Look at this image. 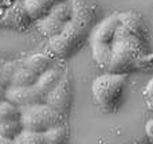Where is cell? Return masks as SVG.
Returning <instances> with one entry per match:
<instances>
[{"label":"cell","mask_w":153,"mask_h":144,"mask_svg":"<svg viewBox=\"0 0 153 144\" xmlns=\"http://www.w3.org/2000/svg\"><path fill=\"white\" fill-rule=\"evenodd\" d=\"M38 78L39 77L36 74H34L31 70H28L27 67H22L13 75L11 88H31L36 84Z\"/></svg>","instance_id":"cell-17"},{"label":"cell","mask_w":153,"mask_h":144,"mask_svg":"<svg viewBox=\"0 0 153 144\" xmlns=\"http://www.w3.org/2000/svg\"><path fill=\"white\" fill-rule=\"evenodd\" d=\"M5 94H7V89H4L1 85H0V102L5 101Z\"/></svg>","instance_id":"cell-27"},{"label":"cell","mask_w":153,"mask_h":144,"mask_svg":"<svg viewBox=\"0 0 153 144\" xmlns=\"http://www.w3.org/2000/svg\"><path fill=\"white\" fill-rule=\"evenodd\" d=\"M15 140H10V139H4V137H0V144H13Z\"/></svg>","instance_id":"cell-28"},{"label":"cell","mask_w":153,"mask_h":144,"mask_svg":"<svg viewBox=\"0 0 153 144\" xmlns=\"http://www.w3.org/2000/svg\"><path fill=\"white\" fill-rule=\"evenodd\" d=\"M13 144H20V143H19V142H16V140H15V143H13Z\"/></svg>","instance_id":"cell-31"},{"label":"cell","mask_w":153,"mask_h":144,"mask_svg":"<svg viewBox=\"0 0 153 144\" xmlns=\"http://www.w3.org/2000/svg\"><path fill=\"white\" fill-rule=\"evenodd\" d=\"M20 120V108L15 107L10 101L0 102V124H7Z\"/></svg>","instance_id":"cell-19"},{"label":"cell","mask_w":153,"mask_h":144,"mask_svg":"<svg viewBox=\"0 0 153 144\" xmlns=\"http://www.w3.org/2000/svg\"><path fill=\"white\" fill-rule=\"evenodd\" d=\"M32 19L27 13L26 8L23 4H15L11 8H7L4 13V18L0 22V24L8 27V28H13L18 31H23L30 26Z\"/></svg>","instance_id":"cell-10"},{"label":"cell","mask_w":153,"mask_h":144,"mask_svg":"<svg viewBox=\"0 0 153 144\" xmlns=\"http://www.w3.org/2000/svg\"><path fill=\"white\" fill-rule=\"evenodd\" d=\"M46 144H66L69 140V129L65 124L56 125L43 134Z\"/></svg>","instance_id":"cell-18"},{"label":"cell","mask_w":153,"mask_h":144,"mask_svg":"<svg viewBox=\"0 0 153 144\" xmlns=\"http://www.w3.org/2000/svg\"><path fill=\"white\" fill-rule=\"evenodd\" d=\"M4 63V61H1V59H0V67H1V65Z\"/></svg>","instance_id":"cell-30"},{"label":"cell","mask_w":153,"mask_h":144,"mask_svg":"<svg viewBox=\"0 0 153 144\" xmlns=\"http://www.w3.org/2000/svg\"><path fill=\"white\" fill-rule=\"evenodd\" d=\"M126 82V74H114L109 72L102 75H98L93 81V97L103 112L110 113L118 109Z\"/></svg>","instance_id":"cell-2"},{"label":"cell","mask_w":153,"mask_h":144,"mask_svg":"<svg viewBox=\"0 0 153 144\" xmlns=\"http://www.w3.org/2000/svg\"><path fill=\"white\" fill-rule=\"evenodd\" d=\"M87 37H89L87 32L82 31L74 23L69 22L65 24V28L61 34L48 40V45L54 54L62 57V58H67V57L75 54L82 47Z\"/></svg>","instance_id":"cell-4"},{"label":"cell","mask_w":153,"mask_h":144,"mask_svg":"<svg viewBox=\"0 0 153 144\" xmlns=\"http://www.w3.org/2000/svg\"><path fill=\"white\" fill-rule=\"evenodd\" d=\"M16 142L20 144H46L45 136L43 134L39 132H30V131H23L19 137L16 139Z\"/></svg>","instance_id":"cell-22"},{"label":"cell","mask_w":153,"mask_h":144,"mask_svg":"<svg viewBox=\"0 0 153 144\" xmlns=\"http://www.w3.org/2000/svg\"><path fill=\"white\" fill-rule=\"evenodd\" d=\"M145 132H146V135L153 140V120H149L148 123L145 124Z\"/></svg>","instance_id":"cell-25"},{"label":"cell","mask_w":153,"mask_h":144,"mask_svg":"<svg viewBox=\"0 0 153 144\" xmlns=\"http://www.w3.org/2000/svg\"><path fill=\"white\" fill-rule=\"evenodd\" d=\"M73 7L71 23L82 31L87 32L90 37V32L94 28V23L97 19V4L94 0H70Z\"/></svg>","instance_id":"cell-6"},{"label":"cell","mask_w":153,"mask_h":144,"mask_svg":"<svg viewBox=\"0 0 153 144\" xmlns=\"http://www.w3.org/2000/svg\"><path fill=\"white\" fill-rule=\"evenodd\" d=\"M146 69H153V53L145 54L138 61V70H146Z\"/></svg>","instance_id":"cell-23"},{"label":"cell","mask_w":153,"mask_h":144,"mask_svg":"<svg viewBox=\"0 0 153 144\" xmlns=\"http://www.w3.org/2000/svg\"><path fill=\"white\" fill-rule=\"evenodd\" d=\"M36 24H38V30H39L45 37H48L50 39L56 37V35H59L65 28V23L56 20V19L53 18L51 15H47V16H45V18L36 20Z\"/></svg>","instance_id":"cell-13"},{"label":"cell","mask_w":153,"mask_h":144,"mask_svg":"<svg viewBox=\"0 0 153 144\" xmlns=\"http://www.w3.org/2000/svg\"><path fill=\"white\" fill-rule=\"evenodd\" d=\"M20 123L24 131L45 134L54 127L65 124V116L42 102L20 108Z\"/></svg>","instance_id":"cell-3"},{"label":"cell","mask_w":153,"mask_h":144,"mask_svg":"<svg viewBox=\"0 0 153 144\" xmlns=\"http://www.w3.org/2000/svg\"><path fill=\"white\" fill-rule=\"evenodd\" d=\"M144 96H145L146 98L153 97V77H152V80L146 84L145 88H144Z\"/></svg>","instance_id":"cell-24"},{"label":"cell","mask_w":153,"mask_h":144,"mask_svg":"<svg viewBox=\"0 0 153 144\" xmlns=\"http://www.w3.org/2000/svg\"><path fill=\"white\" fill-rule=\"evenodd\" d=\"M23 131L24 129H23L20 120L7 123V124H0V137H4V139L16 140Z\"/></svg>","instance_id":"cell-21"},{"label":"cell","mask_w":153,"mask_h":144,"mask_svg":"<svg viewBox=\"0 0 153 144\" xmlns=\"http://www.w3.org/2000/svg\"><path fill=\"white\" fill-rule=\"evenodd\" d=\"M118 19L121 26L125 30H128L132 35H134L137 39H140L145 46L148 45L149 31L140 13L136 12V11H125V12L118 13Z\"/></svg>","instance_id":"cell-8"},{"label":"cell","mask_w":153,"mask_h":144,"mask_svg":"<svg viewBox=\"0 0 153 144\" xmlns=\"http://www.w3.org/2000/svg\"><path fill=\"white\" fill-rule=\"evenodd\" d=\"M121 26L118 19V13H111L108 18L97 24L90 32V43H108L111 45L116 37L118 27Z\"/></svg>","instance_id":"cell-7"},{"label":"cell","mask_w":153,"mask_h":144,"mask_svg":"<svg viewBox=\"0 0 153 144\" xmlns=\"http://www.w3.org/2000/svg\"><path fill=\"white\" fill-rule=\"evenodd\" d=\"M15 4H16V0H1L0 1V5H3L4 8H11Z\"/></svg>","instance_id":"cell-26"},{"label":"cell","mask_w":153,"mask_h":144,"mask_svg":"<svg viewBox=\"0 0 153 144\" xmlns=\"http://www.w3.org/2000/svg\"><path fill=\"white\" fill-rule=\"evenodd\" d=\"M111 48L113 55L108 72L114 74H128L138 70L140 58L148 54L146 46L122 26H120L117 30Z\"/></svg>","instance_id":"cell-1"},{"label":"cell","mask_w":153,"mask_h":144,"mask_svg":"<svg viewBox=\"0 0 153 144\" xmlns=\"http://www.w3.org/2000/svg\"><path fill=\"white\" fill-rule=\"evenodd\" d=\"M24 67V61H10L4 62L0 67V85L4 89L11 88V82H12L13 75L16 74L18 70Z\"/></svg>","instance_id":"cell-16"},{"label":"cell","mask_w":153,"mask_h":144,"mask_svg":"<svg viewBox=\"0 0 153 144\" xmlns=\"http://www.w3.org/2000/svg\"><path fill=\"white\" fill-rule=\"evenodd\" d=\"M73 101V90H71V82L67 78V75H62L56 86L46 96L45 104L51 107L58 113L66 116L70 110Z\"/></svg>","instance_id":"cell-5"},{"label":"cell","mask_w":153,"mask_h":144,"mask_svg":"<svg viewBox=\"0 0 153 144\" xmlns=\"http://www.w3.org/2000/svg\"><path fill=\"white\" fill-rule=\"evenodd\" d=\"M48 15H51L53 18H55L56 20L62 22V23H65V24L69 23L73 16V7H71L70 0H63V1L55 4Z\"/></svg>","instance_id":"cell-20"},{"label":"cell","mask_w":153,"mask_h":144,"mask_svg":"<svg viewBox=\"0 0 153 144\" xmlns=\"http://www.w3.org/2000/svg\"><path fill=\"white\" fill-rule=\"evenodd\" d=\"M5 100L10 101L18 108L30 107L35 104L45 102V98L39 94V92L35 89V86L31 88H10L7 89Z\"/></svg>","instance_id":"cell-9"},{"label":"cell","mask_w":153,"mask_h":144,"mask_svg":"<svg viewBox=\"0 0 153 144\" xmlns=\"http://www.w3.org/2000/svg\"><path fill=\"white\" fill-rule=\"evenodd\" d=\"M90 45H91L93 58L97 62V65L108 69L111 61V55H113L111 45H108V43H90Z\"/></svg>","instance_id":"cell-15"},{"label":"cell","mask_w":153,"mask_h":144,"mask_svg":"<svg viewBox=\"0 0 153 144\" xmlns=\"http://www.w3.org/2000/svg\"><path fill=\"white\" fill-rule=\"evenodd\" d=\"M61 77L62 75L58 70L50 69V70H47L45 74H42L39 78H38L36 84H35L34 86H35V89L39 92L40 96L46 100V96H47V94L56 86V84L59 82Z\"/></svg>","instance_id":"cell-12"},{"label":"cell","mask_w":153,"mask_h":144,"mask_svg":"<svg viewBox=\"0 0 153 144\" xmlns=\"http://www.w3.org/2000/svg\"><path fill=\"white\" fill-rule=\"evenodd\" d=\"M63 0H23V7L32 20H39L50 13L53 7Z\"/></svg>","instance_id":"cell-11"},{"label":"cell","mask_w":153,"mask_h":144,"mask_svg":"<svg viewBox=\"0 0 153 144\" xmlns=\"http://www.w3.org/2000/svg\"><path fill=\"white\" fill-rule=\"evenodd\" d=\"M146 104H148V108L151 110H153V97H151V98L146 100Z\"/></svg>","instance_id":"cell-29"},{"label":"cell","mask_w":153,"mask_h":144,"mask_svg":"<svg viewBox=\"0 0 153 144\" xmlns=\"http://www.w3.org/2000/svg\"><path fill=\"white\" fill-rule=\"evenodd\" d=\"M24 67L31 70L34 74L40 77L51 69V59L45 54H34L24 61Z\"/></svg>","instance_id":"cell-14"},{"label":"cell","mask_w":153,"mask_h":144,"mask_svg":"<svg viewBox=\"0 0 153 144\" xmlns=\"http://www.w3.org/2000/svg\"><path fill=\"white\" fill-rule=\"evenodd\" d=\"M0 1H1V0H0Z\"/></svg>","instance_id":"cell-32"}]
</instances>
